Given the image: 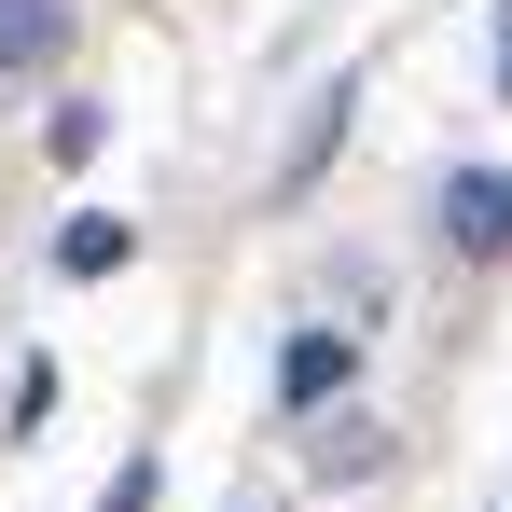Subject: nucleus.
<instances>
[{
    "instance_id": "f257e3e1",
    "label": "nucleus",
    "mask_w": 512,
    "mask_h": 512,
    "mask_svg": "<svg viewBox=\"0 0 512 512\" xmlns=\"http://www.w3.org/2000/svg\"><path fill=\"white\" fill-rule=\"evenodd\" d=\"M443 236H457V250H512V180L499 167H457L443 180Z\"/></svg>"
},
{
    "instance_id": "f03ea898",
    "label": "nucleus",
    "mask_w": 512,
    "mask_h": 512,
    "mask_svg": "<svg viewBox=\"0 0 512 512\" xmlns=\"http://www.w3.org/2000/svg\"><path fill=\"white\" fill-rule=\"evenodd\" d=\"M56 56H70V0H0V84L56 70Z\"/></svg>"
},
{
    "instance_id": "7ed1b4c3",
    "label": "nucleus",
    "mask_w": 512,
    "mask_h": 512,
    "mask_svg": "<svg viewBox=\"0 0 512 512\" xmlns=\"http://www.w3.org/2000/svg\"><path fill=\"white\" fill-rule=\"evenodd\" d=\"M277 388H291V402H319V388H346V333H305L291 360H277Z\"/></svg>"
},
{
    "instance_id": "20e7f679",
    "label": "nucleus",
    "mask_w": 512,
    "mask_h": 512,
    "mask_svg": "<svg viewBox=\"0 0 512 512\" xmlns=\"http://www.w3.org/2000/svg\"><path fill=\"white\" fill-rule=\"evenodd\" d=\"M125 250H139V222H70V236H56V263H70V277H111Z\"/></svg>"
},
{
    "instance_id": "39448f33",
    "label": "nucleus",
    "mask_w": 512,
    "mask_h": 512,
    "mask_svg": "<svg viewBox=\"0 0 512 512\" xmlns=\"http://www.w3.org/2000/svg\"><path fill=\"white\" fill-rule=\"evenodd\" d=\"M499 84H512V14H499Z\"/></svg>"
}]
</instances>
